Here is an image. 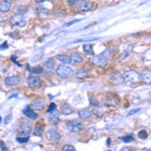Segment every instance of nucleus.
<instances>
[{
    "label": "nucleus",
    "instance_id": "nucleus-39",
    "mask_svg": "<svg viewBox=\"0 0 151 151\" xmlns=\"http://www.w3.org/2000/svg\"><path fill=\"white\" fill-rule=\"evenodd\" d=\"M2 122V119H1V117H0V123H1Z\"/></svg>",
    "mask_w": 151,
    "mask_h": 151
},
{
    "label": "nucleus",
    "instance_id": "nucleus-1",
    "mask_svg": "<svg viewBox=\"0 0 151 151\" xmlns=\"http://www.w3.org/2000/svg\"><path fill=\"white\" fill-rule=\"evenodd\" d=\"M112 53L110 50H106L105 52H103L100 55H96V57H93L89 60V62L91 63L92 65H96V67H101L103 68L105 67L107 64H108V60L109 58H111Z\"/></svg>",
    "mask_w": 151,
    "mask_h": 151
},
{
    "label": "nucleus",
    "instance_id": "nucleus-9",
    "mask_svg": "<svg viewBox=\"0 0 151 151\" xmlns=\"http://www.w3.org/2000/svg\"><path fill=\"white\" fill-rule=\"evenodd\" d=\"M21 82V78L19 76H12V77H8L5 79V84L8 86H15L18 85Z\"/></svg>",
    "mask_w": 151,
    "mask_h": 151
},
{
    "label": "nucleus",
    "instance_id": "nucleus-15",
    "mask_svg": "<svg viewBox=\"0 0 151 151\" xmlns=\"http://www.w3.org/2000/svg\"><path fill=\"white\" fill-rule=\"evenodd\" d=\"M27 83L30 87H36L40 84V80L38 77H35V76H30L27 79Z\"/></svg>",
    "mask_w": 151,
    "mask_h": 151
},
{
    "label": "nucleus",
    "instance_id": "nucleus-25",
    "mask_svg": "<svg viewBox=\"0 0 151 151\" xmlns=\"http://www.w3.org/2000/svg\"><path fill=\"white\" fill-rule=\"evenodd\" d=\"M121 140L125 143H129V142H132V141L134 140V138L131 135H127V136H123V137H121Z\"/></svg>",
    "mask_w": 151,
    "mask_h": 151
},
{
    "label": "nucleus",
    "instance_id": "nucleus-35",
    "mask_svg": "<svg viewBox=\"0 0 151 151\" xmlns=\"http://www.w3.org/2000/svg\"><path fill=\"white\" fill-rule=\"evenodd\" d=\"M78 21H80L79 19H77V20H73V21H70V22H68V23L64 24V27H68V26H70V25H72V24H74V23H76V22H78Z\"/></svg>",
    "mask_w": 151,
    "mask_h": 151
},
{
    "label": "nucleus",
    "instance_id": "nucleus-22",
    "mask_svg": "<svg viewBox=\"0 0 151 151\" xmlns=\"http://www.w3.org/2000/svg\"><path fill=\"white\" fill-rule=\"evenodd\" d=\"M88 75H89V72L86 70H78L77 74H76L77 78H79V79H84V78L88 77Z\"/></svg>",
    "mask_w": 151,
    "mask_h": 151
},
{
    "label": "nucleus",
    "instance_id": "nucleus-20",
    "mask_svg": "<svg viewBox=\"0 0 151 151\" xmlns=\"http://www.w3.org/2000/svg\"><path fill=\"white\" fill-rule=\"evenodd\" d=\"M43 132V125L40 123H37L35 127V130H33V135L35 136H41V134Z\"/></svg>",
    "mask_w": 151,
    "mask_h": 151
},
{
    "label": "nucleus",
    "instance_id": "nucleus-26",
    "mask_svg": "<svg viewBox=\"0 0 151 151\" xmlns=\"http://www.w3.org/2000/svg\"><path fill=\"white\" fill-rule=\"evenodd\" d=\"M15 140L17 141L18 143H26L29 140L28 136H25V137H16Z\"/></svg>",
    "mask_w": 151,
    "mask_h": 151
},
{
    "label": "nucleus",
    "instance_id": "nucleus-27",
    "mask_svg": "<svg viewBox=\"0 0 151 151\" xmlns=\"http://www.w3.org/2000/svg\"><path fill=\"white\" fill-rule=\"evenodd\" d=\"M62 151H77L76 148L72 145H64L62 148Z\"/></svg>",
    "mask_w": 151,
    "mask_h": 151
},
{
    "label": "nucleus",
    "instance_id": "nucleus-17",
    "mask_svg": "<svg viewBox=\"0 0 151 151\" xmlns=\"http://www.w3.org/2000/svg\"><path fill=\"white\" fill-rule=\"evenodd\" d=\"M70 60H72V64H80L83 62V57L80 53L74 52L70 55Z\"/></svg>",
    "mask_w": 151,
    "mask_h": 151
},
{
    "label": "nucleus",
    "instance_id": "nucleus-8",
    "mask_svg": "<svg viewBox=\"0 0 151 151\" xmlns=\"http://www.w3.org/2000/svg\"><path fill=\"white\" fill-rule=\"evenodd\" d=\"M47 138L50 141H60V135L58 134V132L55 129H48L47 131Z\"/></svg>",
    "mask_w": 151,
    "mask_h": 151
},
{
    "label": "nucleus",
    "instance_id": "nucleus-7",
    "mask_svg": "<svg viewBox=\"0 0 151 151\" xmlns=\"http://www.w3.org/2000/svg\"><path fill=\"white\" fill-rule=\"evenodd\" d=\"M30 132H31L30 124H29L27 121H22L18 127V134L23 135V136H26V135H28Z\"/></svg>",
    "mask_w": 151,
    "mask_h": 151
},
{
    "label": "nucleus",
    "instance_id": "nucleus-36",
    "mask_svg": "<svg viewBox=\"0 0 151 151\" xmlns=\"http://www.w3.org/2000/svg\"><path fill=\"white\" fill-rule=\"evenodd\" d=\"M120 151H136V150L134 149V148H131V147H123Z\"/></svg>",
    "mask_w": 151,
    "mask_h": 151
},
{
    "label": "nucleus",
    "instance_id": "nucleus-12",
    "mask_svg": "<svg viewBox=\"0 0 151 151\" xmlns=\"http://www.w3.org/2000/svg\"><path fill=\"white\" fill-rule=\"evenodd\" d=\"M23 114L25 115L27 118H29L30 120H36V119L38 118V115L35 113V112H33L32 110L30 109V107L29 106H26V108L23 110Z\"/></svg>",
    "mask_w": 151,
    "mask_h": 151
},
{
    "label": "nucleus",
    "instance_id": "nucleus-18",
    "mask_svg": "<svg viewBox=\"0 0 151 151\" xmlns=\"http://www.w3.org/2000/svg\"><path fill=\"white\" fill-rule=\"evenodd\" d=\"M10 7H11V2L5 0V1H3V2H1V3H0V11H1V12H7V11H9Z\"/></svg>",
    "mask_w": 151,
    "mask_h": 151
},
{
    "label": "nucleus",
    "instance_id": "nucleus-30",
    "mask_svg": "<svg viewBox=\"0 0 151 151\" xmlns=\"http://www.w3.org/2000/svg\"><path fill=\"white\" fill-rule=\"evenodd\" d=\"M11 119H12V115H11V114H9L8 116H6L5 118H4V124H5V125H7L8 123H10Z\"/></svg>",
    "mask_w": 151,
    "mask_h": 151
},
{
    "label": "nucleus",
    "instance_id": "nucleus-24",
    "mask_svg": "<svg viewBox=\"0 0 151 151\" xmlns=\"http://www.w3.org/2000/svg\"><path fill=\"white\" fill-rule=\"evenodd\" d=\"M45 65L47 69H52L55 67V60H53V58H48L47 62L45 63Z\"/></svg>",
    "mask_w": 151,
    "mask_h": 151
},
{
    "label": "nucleus",
    "instance_id": "nucleus-10",
    "mask_svg": "<svg viewBox=\"0 0 151 151\" xmlns=\"http://www.w3.org/2000/svg\"><path fill=\"white\" fill-rule=\"evenodd\" d=\"M45 102L43 99H35L32 101L31 103V106H32L33 109L35 110H42L45 108Z\"/></svg>",
    "mask_w": 151,
    "mask_h": 151
},
{
    "label": "nucleus",
    "instance_id": "nucleus-23",
    "mask_svg": "<svg viewBox=\"0 0 151 151\" xmlns=\"http://www.w3.org/2000/svg\"><path fill=\"white\" fill-rule=\"evenodd\" d=\"M138 137H139L140 139H142V140L147 139V138H148L147 131H146L145 129H142V130H140L139 132H138Z\"/></svg>",
    "mask_w": 151,
    "mask_h": 151
},
{
    "label": "nucleus",
    "instance_id": "nucleus-34",
    "mask_svg": "<svg viewBox=\"0 0 151 151\" xmlns=\"http://www.w3.org/2000/svg\"><path fill=\"white\" fill-rule=\"evenodd\" d=\"M90 102H91V105L92 106H98V101H96V100H94V98H89Z\"/></svg>",
    "mask_w": 151,
    "mask_h": 151
},
{
    "label": "nucleus",
    "instance_id": "nucleus-16",
    "mask_svg": "<svg viewBox=\"0 0 151 151\" xmlns=\"http://www.w3.org/2000/svg\"><path fill=\"white\" fill-rule=\"evenodd\" d=\"M73 112H74V110L69 104H64L62 106V108H60V113L64 114V115H70Z\"/></svg>",
    "mask_w": 151,
    "mask_h": 151
},
{
    "label": "nucleus",
    "instance_id": "nucleus-14",
    "mask_svg": "<svg viewBox=\"0 0 151 151\" xmlns=\"http://www.w3.org/2000/svg\"><path fill=\"white\" fill-rule=\"evenodd\" d=\"M92 114H93V112L90 110V109H88V108L82 109V110L79 111V116H80V118H81V119L90 118V117L92 116Z\"/></svg>",
    "mask_w": 151,
    "mask_h": 151
},
{
    "label": "nucleus",
    "instance_id": "nucleus-32",
    "mask_svg": "<svg viewBox=\"0 0 151 151\" xmlns=\"http://www.w3.org/2000/svg\"><path fill=\"white\" fill-rule=\"evenodd\" d=\"M140 111V109H134V110H131V111H129V113H128V116H132L134 115V114H136V113H138V112Z\"/></svg>",
    "mask_w": 151,
    "mask_h": 151
},
{
    "label": "nucleus",
    "instance_id": "nucleus-31",
    "mask_svg": "<svg viewBox=\"0 0 151 151\" xmlns=\"http://www.w3.org/2000/svg\"><path fill=\"white\" fill-rule=\"evenodd\" d=\"M7 48H8V43H7L6 41H4V42L2 43L1 45H0V50H7Z\"/></svg>",
    "mask_w": 151,
    "mask_h": 151
},
{
    "label": "nucleus",
    "instance_id": "nucleus-29",
    "mask_svg": "<svg viewBox=\"0 0 151 151\" xmlns=\"http://www.w3.org/2000/svg\"><path fill=\"white\" fill-rule=\"evenodd\" d=\"M55 110H57V106H55V103H52V104L50 105V107H48L47 113V114H50V113H52V112L55 111Z\"/></svg>",
    "mask_w": 151,
    "mask_h": 151
},
{
    "label": "nucleus",
    "instance_id": "nucleus-37",
    "mask_svg": "<svg viewBox=\"0 0 151 151\" xmlns=\"http://www.w3.org/2000/svg\"><path fill=\"white\" fill-rule=\"evenodd\" d=\"M11 60H13V62H14V63H15V64H16V65H18V67H21V65H20V64H18V63H17V60H15V57H14V55H12V57H11Z\"/></svg>",
    "mask_w": 151,
    "mask_h": 151
},
{
    "label": "nucleus",
    "instance_id": "nucleus-13",
    "mask_svg": "<svg viewBox=\"0 0 151 151\" xmlns=\"http://www.w3.org/2000/svg\"><path fill=\"white\" fill-rule=\"evenodd\" d=\"M48 120H50V122L52 124H57L58 122V120H60V113H58L57 110L50 113Z\"/></svg>",
    "mask_w": 151,
    "mask_h": 151
},
{
    "label": "nucleus",
    "instance_id": "nucleus-28",
    "mask_svg": "<svg viewBox=\"0 0 151 151\" xmlns=\"http://www.w3.org/2000/svg\"><path fill=\"white\" fill-rule=\"evenodd\" d=\"M42 72H43V69L41 67H35L31 70V73H32V74H41Z\"/></svg>",
    "mask_w": 151,
    "mask_h": 151
},
{
    "label": "nucleus",
    "instance_id": "nucleus-4",
    "mask_svg": "<svg viewBox=\"0 0 151 151\" xmlns=\"http://www.w3.org/2000/svg\"><path fill=\"white\" fill-rule=\"evenodd\" d=\"M69 3L75 5L78 9L83 10V11L90 10V9L92 8V3L91 2H88V1H74V0L72 1V0H70Z\"/></svg>",
    "mask_w": 151,
    "mask_h": 151
},
{
    "label": "nucleus",
    "instance_id": "nucleus-38",
    "mask_svg": "<svg viewBox=\"0 0 151 151\" xmlns=\"http://www.w3.org/2000/svg\"><path fill=\"white\" fill-rule=\"evenodd\" d=\"M141 151H151V149H148V148H144V149H142Z\"/></svg>",
    "mask_w": 151,
    "mask_h": 151
},
{
    "label": "nucleus",
    "instance_id": "nucleus-33",
    "mask_svg": "<svg viewBox=\"0 0 151 151\" xmlns=\"http://www.w3.org/2000/svg\"><path fill=\"white\" fill-rule=\"evenodd\" d=\"M0 147H1L2 151H8V149H7V147L5 145V143H4L3 141H1V142H0Z\"/></svg>",
    "mask_w": 151,
    "mask_h": 151
},
{
    "label": "nucleus",
    "instance_id": "nucleus-21",
    "mask_svg": "<svg viewBox=\"0 0 151 151\" xmlns=\"http://www.w3.org/2000/svg\"><path fill=\"white\" fill-rule=\"evenodd\" d=\"M83 50H84L85 53H87V55H94V50H93V45H91V43H85L84 45H83Z\"/></svg>",
    "mask_w": 151,
    "mask_h": 151
},
{
    "label": "nucleus",
    "instance_id": "nucleus-3",
    "mask_svg": "<svg viewBox=\"0 0 151 151\" xmlns=\"http://www.w3.org/2000/svg\"><path fill=\"white\" fill-rule=\"evenodd\" d=\"M55 74H57L58 77L63 78V79H67V78L70 77L73 74H75L74 70L72 68L68 67V65H58L55 70Z\"/></svg>",
    "mask_w": 151,
    "mask_h": 151
},
{
    "label": "nucleus",
    "instance_id": "nucleus-19",
    "mask_svg": "<svg viewBox=\"0 0 151 151\" xmlns=\"http://www.w3.org/2000/svg\"><path fill=\"white\" fill-rule=\"evenodd\" d=\"M55 58H57L58 60L64 63V64H72L70 57H68V55H58Z\"/></svg>",
    "mask_w": 151,
    "mask_h": 151
},
{
    "label": "nucleus",
    "instance_id": "nucleus-11",
    "mask_svg": "<svg viewBox=\"0 0 151 151\" xmlns=\"http://www.w3.org/2000/svg\"><path fill=\"white\" fill-rule=\"evenodd\" d=\"M140 79L142 80L145 84L150 85L151 84V70H144L142 74L140 75Z\"/></svg>",
    "mask_w": 151,
    "mask_h": 151
},
{
    "label": "nucleus",
    "instance_id": "nucleus-6",
    "mask_svg": "<svg viewBox=\"0 0 151 151\" xmlns=\"http://www.w3.org/2000/svg\"><path fill=\"white\" fill-rule=\"evenodd\" d=\"M67 128L70 132H79L83 129V124L78 120H72L67 123Z\"/></svg>",
    "mask_w": 151,
    "mask_h": 151
},
{
    "label": "nucleus",
    "instance_id": "nucleus-5",
    "mask_svg": "<svg viewBox=\"0 0 151 151\" xmlns=\"http://www.w3.org/2000/svg\"><path fill=\"white\" fill-rule=\"evenodd\" d=\"M10 23L12 25H17V26H24L26 23L25 17H24L23 14L17 13L15 15H13L10 18Z\"/></svg>",
    "mask_w": 151,
    "mask_h": 151
},
{
    "label": "nucleus",
    "instance_id": "nucleus-2",
    "mask_svg": "<svg viewBox=\"0 0 151 151\" xmlns=\"http://www.w3.org/2000/svg\"><path fill=\"white\" fill-rule=\"evenodd\" d=\"M122 78L126 84L129 85V86H134V85H136L140 81V75L138 74L136 70H133L125 72L123 74Z\"/></svg>",
    "mask_w": 151,
    "mask_h": 151
}]
</instances>
